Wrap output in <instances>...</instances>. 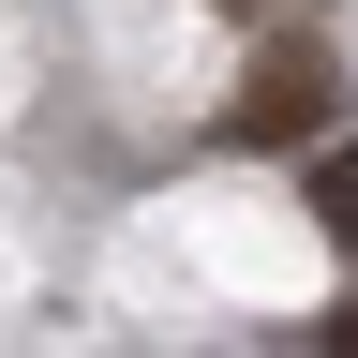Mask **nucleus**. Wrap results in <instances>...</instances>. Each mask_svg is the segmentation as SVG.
Here are the masks:
<instances>
[{
  "instance_id": "nucleus-1",
  "label": "nucleus",
  "mask_w": 358,
  "mask_h": 358,
  "mask_svg": "<svg viewBox=\"0 0 358 358\" xmlns=\"http://www.w3.org/2000/svg\"><path fill=\"white\" fill-rule=\"evenodd\" d=\"M343 120V90L313 45H268V60L239 75V105H224V150H313V134Z\"/></svg>"
},
{
  "instance_id": "nucleus-2",
  "label": "nucleus",
  "mask_w": 358,
  "mask_h": 358,
  "mask_svg": "<svg viewBox=\"0 0 358 358\" xmlns=\"http://www.w3.org/2000/svg\"><path fill=\"white\" fill-rule=\"evenodd\" d=\"M313 224H329V239H358V134H313Z\"/></svg>"
},
{
  "instance_id": "nucleus-3",
  "label": "nucleus",
  "mask_w": 358,
  "mask_h": 358,
  "mask_svg": "<svg viewBox=\"0 0 358 358\" xmlns=\"http://www.w3.org/2000/svg\"><path fill=\"white\" fill-rule=\"evenodd\" d=\"M313 343H343V358H358V299H343V313H329V329H313Z\"/></svg>"
}]
</instances>
